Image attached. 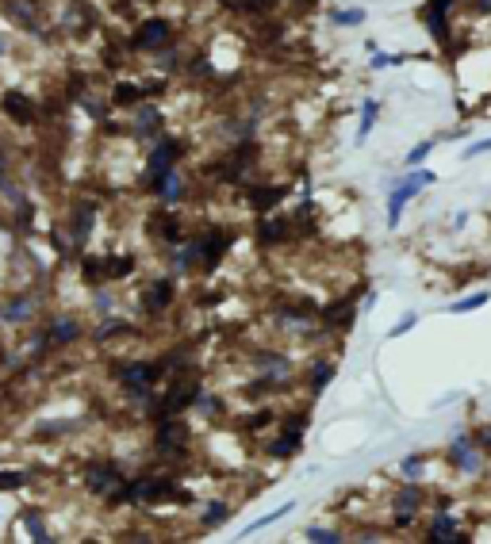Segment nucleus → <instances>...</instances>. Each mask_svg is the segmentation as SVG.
<instances>
[{
  "label": "nucleus",
  "instance_id": "obj_24",
  "mask_svg": "<svg viewBox=\"0 0 491 544\" xmlns=\"http://www.w3.org/2000/svg\"><path fill=\"white\" fill-rule=\"evenodd\" d=\"M4 318H12V322H24V318H27V299L12 303V307H8V314H4Z\"/></svg>",
  "mask_w": 491,
  "mask_h": 544
},
{
  "label": "nucleus",
  "instance_id": "obj_12",
  "mask_svg": "<svg viewBox=\"0 0 491 544\" xmlns=\"http://www.w3.org/2000/svg\"><path fill=\"white\" fill-rule=\"evenodd\" d=\"M295 448H300V433H295V429H288V433H284L280 441H273V445H269V453H273V456H292Z\"/></svg>",
  "mask_w": 491,
  "mask_h": 544
},
{
  "label": "nucleus",
  "instance_id": "obj_1",
  "mask_svg": "<svg viewBox=\"0 0 491 544\" xmlns=\"http://www.w3.org/2000/svg\"><path fill=\"white\" fill-rule=\"evenodd\" d=\"M85 483L96 495H111V502H127V483H119V471L111 464H92L85 471Z\"/></svg>",
  "mask_w": 491,
  "mask_h": 544
},
{
  "label": "nucleus",
  "instance_id": "obj_4",
  "mask_svg": "<svg viewBox=\"0 0 491 544\" xmlns=\"http://www.w3.org/2000/svg\"><path fill=\"white\" fill-rule=\"evenodd\" d=\"M430 180H434V177H430V173H415V177L407 180V184H399V188H395L392 203H388V222H392V227H399V211H403V203L411 200L415 192L422 188V184H430Z\"/></svg>",
  "mask_w": 491,
  "mask_h": 544
},
{
  "label": "nucleus",
  "instance_id": "obj_25",
  "mask_svg": "<svg viewBox=\"0 0 491 544\" xmlns=\"http://www.w3.org/2000/svg\"><path fill=\"white\" fill-rule=\"evenodd\" d=\"M334 24H345V27H353V24H361V12H334Z\"/></svg>",
  "mask_w": 491,
  "mask_h": 544
},
{
  "label": "nucleus",
  "instance_id": "obj_20",
  "mask_svg": "<svg viewBox=\"0 0 491 544\" xmlns=\"http://www.w3.org/2000/svg\"><path fill=\"white\" fill-rule=\"evenodd\" d=\"M373 119H376V100H368V104H365V116H361V138L373 130Z\"/></svg>",
  "mask_w": 491,
  "mask_h": 544
},
{
  "label": "nucleus",
  "instance_id": "obj_30",
  "mask_svg": "<svg viewBox=\"0 0 491 544\" xmlns=\"http://www.w3.org/2000/svg\"><path fill=\"white\" fill-rule=\"evenodd\" d=\"M449 4H453V0H430V4H426V12H449Z\"/></svg>",
  "mask_w": 491,
  "mask_h": 544
},
{
  "label": "nucleus",
  "instance_id": "obj_5",
  "mask_svg": "<svg viewBox=\"0 0 491 544\" xmlns=\"http://www.w3.org/2000/svg\"><path fill=\"white\" fill-rule=\"evenodd\" d=\"M181 153V146L173 138H161L158 142V150H153V158H150V180H161L166 173H173V158Z\"/></svg>",
  "mask_w": 491,
  "mask_h": 544
},
{
  "label": "nucleus",
  "instance_id": "obj_21",
  "mask_svg": "<svg viewBox=\"0 0 491 544\" xmlns=\"http://www.w3.org/2000/svg\"><path fill=\"white\" fill-rule=\"evenodd\" d=\"M227 518V506L223 502H215V506H208V514H203V525H215V521Z\"/></svg>",
  "mask_w": 491,
  "mask_h": 544
},
{
  "label": "nucleus",
  "instance_id": "obj_11",
  "mask_svg": "<svg viewBox=\"0 0 491 544\" xmlns=\"http://www.w3.org/2000/svg\"><path fill=\"white\" fill-rule=\"evenodd\" d=\"M258 238H261L265 245L284 242V238H288V219H265L261 227H258Z\"/></svg>",
  "mask_w": 491,
  "mask_h": 544
},
{
  "label": "nucleus",
  "instance_id": "obj_23",
  "mask_svg": "<svg viewBox=\"0 0 491 544\" xmlns=\"http://www.w3.org/2000/svg\"><path fill=\"white\" fill-rule=\"evenodd\" d=\"M430 146H434V142H418V146H415L411 153H407V165H418V161H422L426 153H430Z\"/></svg>",
  "mask_w": 491,
  "mask_h": 544
},
{
  "label": "nucleus",
  "instance_id": "obj_8",
  "mask_svg": "<svg viewBox=\"0 0 491 544\" xmlns=\"http://www.w3.org/2000/svg\"><path fill=\"white\" fill-rule=\"evenodd\" d=\"M4 111H8V116H12L16 123H35V108L27 104L24 92H8V96H4Z\"/></svg>",
  "mask_w": 491,
  "mask_h": 544
},
{
  "label": "nucleus",
  "instance_id": "obj_9",
  "mask_svg": "<svg viewBox=\"0 0 491 544\" xmlns=\"http://www.w3.org/2000/svg\"><path fill=\"white\" fill-rule=\"evenodd\" d=\"M153 379H158V368H153V364H131V368H123V384H127V387H138V391H142V387H150Z\"/></svg>",
  "mask_w": 491,
  "mask_h": 544
},
{
  "label": "nucleus",
  "instance_id": "obj_17",
  "mask_svg": "<svg viewBox=\"0 0 491 544\" xmlns=\"http://www.w3.org/2000/svg\"><path fill=\"white\" fill-rule=\"evenodd\" d=\"M307 540H323V544H338V540H342V533H334V529H307Z\"/></svg>",
  "mask_w": 491,
  "mask_h": 544
},
{
  "label": "nucleus",
  "instance_id": "obj_32",
  "mask_svg": "<svg viewBox=\"0 0 491 544\" xmlns=\"http://www.w3.org/2000/svg\"><path fill=\"white\" fill-rule=\"evenodd\" d=\"M0 54H4V43H0Z\"/></svg>",
  "mask_w": 491,
  "mask_h": 544
},
{
  "label": "nucleus",
  "instance_id": "obj_31",
  "mask_svg": "<svg viewBox=\"0 0 491 544\" xmlns=\"http://www.w3.org/2000/svg\"><path fill=\"white\" fill-rule=\"evenodd\" d=\"M411 326H415V314H411V318H403V322H399V326H392V337L407 334V330H411Z\"/></svg>",
  "mask_w": 491,
  "mask_h": 544
},
{
  "label": "nucleus",
  "instance_id": "obj_2",
  "mask_svg": "<svg viewBox=\"0 0 491 544\" xmlns=\"http://www.w3.org/2000/svg\"><path fill=\"white\" fill-rule=\"evenodd\" d=\"M200 395V379L196 376H188V379H181L177 387L166 395V403H161V410H158V418H169V414H181L184 406L192 403V399Z\"/></svg>",
  "mask_w": 491,
  "mask_h": 544
},
{
  "label": "nucleus",
  "instance_id": "obj_19",
  "mask_svg": "<svg viewBox=\"0 0 491 544\" xmlns=\"http://www.w3.org/2000/svg\"><path fill=\"white\" fill-rule=\"evenodd\" d=\"M77 337V326L74 322H58L54 326V342H74Z\"/></svg>",
  "mask_w": 491,
  "mask_h": 544
},
{
  "label": "nucleus",
  "instance_id": "obj_26",
  "mask_svg": "<svg viewBox=\"0 0 491 544\" xmlns=\"http://www.w3.org/2000/svg\"><path fill=\"white\" fill-rule=\"evenodd\" d=\"M19 483H24L19 471H0V487H19Z\"/></svg>",
  "mask_w": 491,
  "mask_h": 544
},
{
  "label": "nucleus",
  "instance_id": "obj_22",
  "mask_svg": "<svg viewBox=\"0 0 491 544\" xmlns=\"http://www.w3.org/2000/svg\"><path fill=\"white\" fill-rule=\"evenodd\" d=\"M158 222H161V227H158V230H161V234H166V238H169V242H177V238H181V227H177V219H158Z\"/></svg>",
  "mask_w": 491,
  "mask_h": 544
},
{
  "label": "nucleus",
  "instance_id": "obj_13",
  "mask_svg": "<svg viewBox=\"0 0 491 544\" xmlns=\"http://www.w3.org/2000/svg\"><path fill=\"white\" fill-rule=\"evenodd\" d=\"M111 100H116V104H138L142 100V88H135V85H116V92H111Z\"/></svg>",
  "mask_w": 491,
  "mask_h": 544
},
{
  "label": "nucleus",
  "instance_id": "obj_18",
  "mask_svg": "<svg viewBox=\"0 0 491 544\" xmlns=\"http://www.w3.org/2000/svg\"><path fill=\"white\" fill-rule=\"evenodd\" d=\"M487 303V295L480 292V295H468V299H460V303H453V311L460 314V311H476V307H484Z\"/></svg>",
  "mask_w": 491,
  "mask_h": 544
},
{
  "label": "nucleus",
  "instance_id": "obj_16",
  "mask_svg": "<svg viewBox=\"0 0 491 544\" xmlns=\"http://www.w3.org/2000/svg\"><path fill=\"white\" fill-rule=\"evenodd\" d=\"M131 265H135L131 257H116V261H108V265H104V272H108V276H127V272H131Z\"/></svg>",
  "mask_w": 491,
  "mask_h": 544
},
{
  "label": "nucleus",
  "instance_id": "obj_10",
  "mask_svg": "<svg viewBox=\"0 0 491 544\" xmlns=\"http://www.w3.org/2000/svg\"><path fill=\"white\" fill-rule=\"evenodd\" d=\"M280 200H284V188H273V184H261V188L250 192V207H253V211H269V207H276Z\"/></svg>",
  "mask_w": 491,
  "mask_h": 544
},
{
  "label": "nucleus",
  "instance_id": "obj_28",
  "mask_svg": "<svg viewBox=\"0 0 491 544\" xmlns=\"http://www.w3.org/2000/svg\"><path fill=\"white\" fill-rule=\"evenodd\" d=\"M418 471H422V464H418V456H411V460H403V476H418Z\"/></svg>",
  "mask_w": 491,
  "mask_h": 544
},
{
  "label": "nucleus",
  "instance_id": "obj_6",
  "mask_svg": "<svg viewBox=\"0 0 491 544\" xmlns=\"http://www.w3.org/2000/svg\"><path fill=\"white\" fill-rule=\"evenodd\" d=\"M418 506H422V495H418L415 487L399 491V495H395V521H399V525H411L415 514H418Z\"/></svg>",
  "mask_w": 491,
  "mask_h": 544
},
{
  "label": "nucleus",
  "instance_id": "obj_29",
  "mask_svg": "<svg viewBox=\"0 0 491 544\" xmlns=\"http://www.w3.org/2000/svg\"><path fill=\"white\" fill-rule=\"evenodd\" d=\"M326 384H330V368H319V372H315V391H323Z\"/></svg>",
  "mask_w": 491,
  "mask_h": 544
},
{
  "label": "nucleus",
  "instance_id": "obj_7",
  "mask_svg": "<svg viewBox=\"0 0 491 544\" xmlns=\"http://www.w3.org/2000/svg\"><path fill=\"white\" fill-rule=\"evenodd\" d=\"M184 441H188V429H184V422H161V433H158V448H173V453H181Z\"/></svg>",
  "mask_w": 491,
  "mask_h": 544
},
{
  "label": "nucleus",
  "instance_id": "obj_15",
  "mask_svg": "<svg viewBox=\"0 0 491 544\" xmlns=\"http://www.w3.org/2000/svg\"><path fill=\"white\" fill-rule=\"evenodd\" d=\"M88 219H92V207H88V203H81V211H77V219H74V234H77V242H85V234H88Z\"/></svg>",
  "mask_w": 491,
  "mask_h": 544
},
{
  "label": "nucleus",
  "instance_id": "obj_14",
  "mask_svg": "<svg viewBox=\"0 0 491 544\" xmlns=\"http://www.w3.org/2000/svg\"><path fill=\"white\" fill-rule=\"evenodd\" d=\"M169 299H173V284H166V280H161V284H158V287H153V292L146 295V303L153 307V311H161V307H166Z\"/></svg>",
  "mask_w": 491,
  "mask_h": 544
},
{
  "label": "nucleus",
  "instance_id": "obj_3",
  "mask_svg": "<svg viewBox=\"0 0 491 544\" xmlns=\"http://www.w3.org/2000/svg\"><path fill=\"white\" fill-rule=\"evenodd\" d=\"M169 35H173V27L166 19H146V24L135 31V46L138 50H158V46L169 43Z\"/></svg>",
  "mask_w": 491,
  "mask_h": 544
},
{
  "label": "nucleus",
  "instance_id": "obj_27",
  "mask_svg": "<svg viewBox=\"0 0 491 544\" xmlns=\"http://www.w3.org/2000/svg\"><path fill=\"white\" fill-rule=\"evenodd\" d=\"M200 406H203V414H219V406H223V403H219V399H211V395H203V399H200Z\"/></svg>",
  "mask_w": 491,
  "mask_h": 544
}]
</instances>
